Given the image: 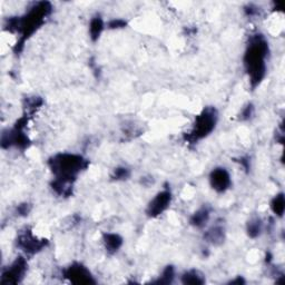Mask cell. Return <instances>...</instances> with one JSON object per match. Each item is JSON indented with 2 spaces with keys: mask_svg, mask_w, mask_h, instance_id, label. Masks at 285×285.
Wrapping results in <instances>:
<instances>
[{
  "mask_svg": "<svg viewBox=\"0 0 285 285\" xmlns=\"http://www.w3.org/2000/svg\"><path fill=\"white\" fill-rule=\"evenodd\" d=\"M269 53V43L263 35L256 33L250 37L243 62L253 89L259 86L266 75V58Z\"/></svg>",
  "mask_w": 285,
  "mask_h": 285,
  "instance_id": "3",
  "label": "cell"
},
{
  "mask_svg": "<svg viewBox=\"0 0 285 285\" xmlns=\"http://www.w3.org/2000/svg\"><path fill=\"white\" fill-rule=\"evenodd\" d=\"M182 283L184 284H204L205 276L197 270L186 271L182 275Z\"/></svg>",
  "mask_w": 285,
  "mask_h": 285,
  "instance_id": "14",
  "label": "cell"
},
{
  "mask_svg": "<svg viewBox=\"0 0 285 285\" xmlns=\"http://www.w3.org/2000/svg\"><path fill=\"white\" fill-rule=\"evenodd\" d=\"M130 176V172L129 169L126 167H117L114 170V174H113V179L116 180V181H124V180H127Z\"/></svg>",
  "mask_w": 285,
  "mask_h": 285,
  "instance_id": "18",
  "label": "cell"
},
{
  "mask_svg": "<svg viewBox=\"0 0 285 285\" xmlns=\"http://www.w3.org/2000/svg\"><path fill=\"white\" fill-rule=\"evenodd\" d=\"M125 26H126V21L123 19H113L106 24L108 29H119V28H124Z\"/></svg>",
  "mask_w": 285,
  "mask_h": 285,
  "instance_id": "20",
  "label": "cell"
},
{
  "mask_svg": "<svg viewBox=\"0 0 285 285\" xmlns=\"http://www.w3.org/2000/svg\"><path fill=\"white\" fill-rule=\"evenodd\" d=\"M175 277V269L172 265H168L165 267L163 270L161 276H159L158 280L156 281V283H163V284H168L172 283Z\"/></svg>",
  "mask_w": 285,
  "mask_h": 285,
  "instance_id": "17",
  "label": "cell"
},
{
  "mask_svg": "<svg viewBox=\"0 0 285 285\" xmlns=\"http://www.w3.org/2000/svg\"><path fill=\"white\" fill-rule=\"evenodd\" d=\"M51 173L55 179L53 190L61 196H69L74 182L77 176L88 166V161L79 154L60 153L51 157L48 161Z\"/></svg>",
  "mask_w": 285,
  "mask_h": 285,
  "instance_id": "1",
  "label": "cell"
},
{
  "mask_svg": "<svg viewBox=\"0 0 285 285\" xmlns=\"http://www.w3.org/2000/svg\"><path fill=\"white\" fill-rule=\"evenodd\" d=\"M262 230H263V223H262V221L258 218L252 219L247 223V234L250 237L255 238L260 236Z\"/></svg>",
  "mask_w": 285,
  "mask_h": 285,
  "instance_id": "15",
  "label": "cell"
},
{
  "mask_svg": "<svg viewBox=\"0 0 285 285\" xmlns=\"http://www.w3.org/2000/svg\"><path fill=\"white\" fill-rule=\"evenodd\" d=\"M170 203H172V193H170L169 190H163L158 192L147 205V216H150V218H157V216L162 215L169 207Z\"/></svg>",
  "mask_w": 285,
  "mask_h": 285,
  "instance_id": "7",
  "label": "cell"
},
{
  "mask_svg": "<svg viewBox=\"0 0 285 285\" xmlns=\"http://www.w3.org/2000/svg\"><path fill=\"white\" fill-rule=\"evenodd\" d=\"M209 184L218 193H225L232 185L229 170L224 167H216L209 174Z\"/></svg>",
  "mask_w": 285,
  "mask_h": 285,
  "instance_id": "9",
  "label": "cell"
},
{
  "mask_svg": "<svg viewBox=\"0 0 285 285\" xmlns=\"http://www.w3.org/2000/svg\"><path fill=\"white\" fill-rule=\"evenodd\" d=\"M27 261L22 256L17 258L13 263L5 267L2 273V284H17L21 282L27 272Z\"/></svg>",
  "mask_w": 285,
  "mask_h": 285,
  "instance_id": "5",
  "label": "cell"
},
{
  "mask_svg": "<svg viewBox=\"0 0 285 285\" xmlns=\"http://www.w3.org/2000/svg\"><path fill=\"white\" fill-rule=\"evenodd\" d=\"M271 208L273 210V213H274L275 215L277 216H280V218H282L283 216V213H284V196H283V193H280V194H277V195L272 199V202H271Z\"/></svg>",
  "mask_w": 285,
  "mask_h": 285,
  "instance_id": "16",
  "label": "cell"
},
{
  "mask_svg": "<svg viewBox=\"0 0 285 285\" xmlns=\"http://www.w3.org/2000/svg\"><path fill=\"white\" fill-rule=\"evenodd\" d=\"M17 247H19L26 254H36L46 246V239H41L35 236L29 230H26L17 238Z\"/></svg>",
  "mask_w": 285,
  "mask_h": 285,
  "instance_id": "6",
  "label": "cell"
},
{
  "mask_svg": "<svg viewBox=\"0 0 285 285\" xmlns=\"http://www.w3.org/2000/svg\"><path fill=\"white\" fill-rule=\"evenodd\" d=\"M64 276L75 284L96 283L92 273L81 263H73L64 270Z\"/></svg>",
  "mask_w": 285,
  "mask_h": 285,
  "instance_id": "8",
  "label": "cell"
},
{
  "mask_svg": "<svg viewBox=\"0 0 285 285\" xmlns=\"http://www.w3.org/2000/svg\"><path fill=\"white\" fill-rule=\"evenodd\" d=\"M29 205L28 204H24V205H19L18 206V212L20 215H28V213H29Z\"/></svg>",
  "mask_w": 285,
  "mask_h": 285,
  "instance_id": "21",
  "label": "cell"
},
{
  "mask_svg": "<svg viewBox=\"0 0 285 285\" xmlns=\"http://www.w3.org/2000/svg\"><path fill=\"white\" fill-rule=\"evenodd\" d=\"M219 121V114L214 107H205L199 115L196 116L191 132L186 139L191 142H196L206 138L216 127Z\"/></svg>",
  "mask_w": 285,
  "mask_h": 285,
  "instance_id": "4",
  "label": "cell"
},
{
  "mask_svg": "<svg viewBox=\"0 0 285 285\" xmlns=\"http://www.w3.org/2000/svg\"><path fill=\"white\" fill-rule=\"evenodd\" d=\"M205 239L213 245H220L225 239V230L223 226L215 225L205 233Z\"/></svg>",
  "mask_w": 285,
  "mask_h": 285,
  "instance_id": "13",
  "label": "cell"
},
{
  "mask_svg": "<svg viewBox=\"0 0 285 285\" xmlns=\"http://www.w3.org/2000/svg\"><path fill=\"white\" fill-rule=\"evenodd\" d=\"M253 114H254V106L252 104H247L242 110V113L239 114V118H241L242 121H247V119L252 117Z\"/></svg>",
  "mask_w": 285,
  "mask_h": 285,
  "instance_id": "19",
  "label": "cell"
},
{
  "mask_svg": "<svg viewBox=\"0 0 285 285\" xmlns=\"http://www.w3.org/2000/svg\"><path fill=\"white\" fill-rule=\"evenodd\" d=\"M106 24L100 15L94 16L89 21V37L93 42H97L100 38V35L104 31Z\"/></svg>",
  "mask_w": 285,
  "mask_h": 285,
  "instance_id": "11",
  "label": "cell"
},
{
  "mask_svg": "<svg viewBox=\"0 0 285 285\" xmlns=\"http://www.w3.org/2000/svg\"><path fill=\"white\" fill-rule=\"evenodd\" d=\"M102 242H104L105 248L108 253H116L122 247L123 238L116 233H105L102 235Z\"/></svg>",
  "mask_w": 285,
  "mask_h": 285,
  "instance_id": "10",
  "label": "cell"
},
{
  "mask_svg": "<svg viewBox=\"0 0 285 285\" xmlns=\"http://www.w3.org/2000/svg\"><path fill=\"white\" fill-rule=\"evenodd\" d=\"M209 216H210L209 208L206 206H203L197 209L196 212L192 215L191 224L194 227H196V229H203L204 226H206L207 222L209 221Z\"/></svg>",
  "mask_w": 285,
  "mask_h": 285,
  "instance_id": "12",
  "label": "cell"
},
{
  "mask_svg": "<svg viewBox=\"0 0 285 285\" xmlns=\"http://www.w3.org/2000/svg\"><path fill=\"white\" fill-rule=\"evenodd\" d=\"M53 7L50 3H36L32 5L27 13L21 17H11L7 20L5 28L10 32H17L20 35L19 41L15 46V53H20L24 44L38 28H41L50 16Z\"/></svg>",
  "mask_w": 285,
  "mask_h": 285,
  "instance_id": "2",
  "label": "cell"
}]
</instances>
